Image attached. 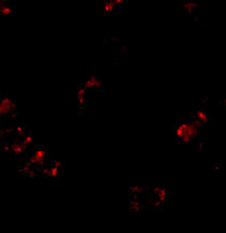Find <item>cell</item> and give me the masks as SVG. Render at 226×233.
I'll use <instances>...</instances> for the list:
<instances>
[{
    "label": "cell",
    "instance_id": "obj_1",
    "mask_svg": "<svg viewBox=\"0 0 226 233\" xmlns=\"http://www.w3.org/2000/svg\"><path fill=\"white\" fill-rule=\"evenodd\" d=\"M33 153H34L35 157H37V159H38V166H39V167L43 166L44 161H45V158H46V156H47L46 151L44 150L43 148H38Z\"/></svg>",
    "mask_w": 226,
    "mask_h": 233
},
{
    "label": "cell",
    "instance_id": "obj_2",
    "mask_svg": "<svg viewBox=\"0 0 226 233\" xmlns=\"http://www.w3.org/2000/svg\"><path fill=\"white\" fill-rule=\"evenodd\" d=\"M20 141H22V143L27 148V147L30 146V144L33 142V137L32 136H24V137H22Z\"/></svg>",
    "mask_w": 226,
    "mask_h": 233
},
{
    "label": "cell",
    "instance_id": "obj_3",
    "mask_svg": "<svg viewBox=\"0 0 226 233\" xmlns=\"http://www.w3.org/2000/svg\"><path fill=\"white\" fill-rule=\"evenodd\" d=\"M58 173H59V168H57L56 166H54V167H52L51 169L48 170V177H57Z\"/></svg>",
    "mask_w": 226,
    "mask_h": 233
},
{
    "label": "cell",
    "instance_id": "obj_4",
    "mask_svg": "<svg viewBox=\"0 0 226 233\" xmlns=\"http://www.w3.org/2000/svg\"><path fill=\"white\" fill-rule=\"evenodd\" d=\"M130 204H131V207L133 209V211H138V210H139V207H138L139 204H138V203H137L135 200H134L133 202L130 203Z\"/></svg>",
    "mask_w": 226,
    "mask_h": 233
},
{
    "label": "cell",
    "instance_id": "obj_5",
    "mask_svg": "<svg viewBox=\"0 0 226 233\" xmlns=\"http://www.w3.org/2000/svg\"><path fill=\"white\" fill-rule=\"evenodd\" d=\"M131 192H135V194H138V192H142V188L141 187H131Z\"/></svg>",
    "mask_w": 226,
    "mask_h": 233
},
{
    "label": "cell",
    "instance_id": "obj_6",
    "mask_svg": "<svg viewBox=\"0 0 226 233\" xmlns=\"http://www.w3.org/2000/svg\"><path fill=\"white\" fill-rule=\"evenodd\" d=\"M35 174H37V173H35L34 170L31 169L30 171L28 172V174H27V175H28V177H31V178H32V177H35Z\"/></svg>",
    "mask_w": 226,
    "mask_h": 233
},
{
    "label": "cell",
    "instance_id": "obj_7",
    "mask_svg": "<svg viewBox=\"0 0 226 233\" xmlns=\"http://www.w3.org/2000/svg\"><path fill=\"white\" fill-rule=\"evenodd\" d=\"M54 166H56V167L60 169V167H61V163H60V161H55V165Z\"/></svg>",
    "mask_w": 226,
    "mask_h": 233
}]
</instances>
